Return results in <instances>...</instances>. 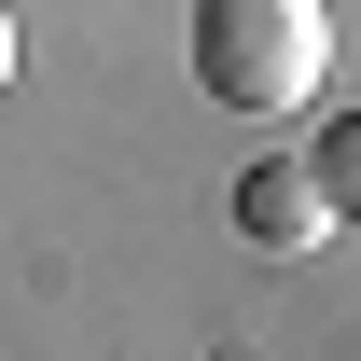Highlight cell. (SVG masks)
<instances>
[{
	"label": "cell",
	"mask_w": 361,
	"mask_h": 361,
	"mask_svg": "<svg viewBox=\"0 0 361 361\" xmlns=\"http://www.w3.org/2000/svg\"><path fill=\"white\" fill-rule=\"evenodd\" d=\"M334 70V14L319 0H195V84L223 111H292Z\"/></svg>",
	"instance_id": "1"
},
{
	"label": "cell",
	"mask_w": 361,
	"mask_h": 361,
	"mask_svg": "<svg viewBox=\"0 0 361 361\" xmlns=\"http://www.w3.org/2000/svg\"><path fill=\"white\" fill-rule=\"evenodd\" d=\"M236 236H250V250H278V264H306L319 236H334V195H319L306 153H264V167L236 180Z\"/></svg>",
	"instance_id": "2"
},
{
	"label": "cell",
	"mask_w": 361,
	"mask_h": 361,
	"mask_svg": "<svg viewBox=\"0 0 361 361\" xmlns=\"http://www.w3.org/2000/svg\"><path fill=\"white\" fill-rule=\"evenodd\" d=\"M306 167H319V195H334V223L361 236V111H348V126H334V139H319Z\"/></svg>",
	"instance_id": "3"
},
{
	"label": "cell",
	"mask_w": 361,
	"mask_h": 361,
	"mask_svg": "<svg viewBox=\"0 0 361 361\" xmlns=\"http://www.w3.org/2000/svg\"><path fill=\"white\" fill-rule=\"evenodd\" d=\"M0 84H14V14H0Z\"/></svg>",
	"instance_id": "4"
}]
</instances>
